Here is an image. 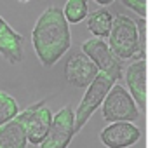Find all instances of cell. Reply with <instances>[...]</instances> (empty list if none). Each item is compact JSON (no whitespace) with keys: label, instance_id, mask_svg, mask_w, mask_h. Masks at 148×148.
<instances>
[{"label":"cell","instance_id":"14","mask_svg":"<svg viewBox=\"0 0 148 148\" xmlns=\"http://www.w3.org/2000/svg\"><path fill=\"white\" fill-rule=\"evenodd\" d=\"M18 115H19V106L16 99L9 92L0 91V125L14 120Z\"/></svg>","mask_w":148,"mask_h":148},{"label":"cell","instance_id":"12","mask_svg":"<svg viewBox=\"0 0 148 148\" xmlns=\"http://www.w3.org/2000/svg\"><path fill=\"white\" fill-rule=\"evenodd\" d=\"M26 145L28 136L18 119L0 125V148H26Z\"/></svg>","mask_w":148,"mask_h":148},{"label":"cell","instance_id":"7","mask_svg":"<svg viewBox=\"0 0 148 148\" xmlns=\"http://www.w3.org/2000/svg\"><path fill=\"white\" fill-rule=\"evenodd\" d=\"M82 52L96 64V68L101 73L110 75L112 79H115V82L122 77L120 63L113 56L108 42H105L103 38H89V40H86L82 44Z\"/></svg>","mask_w":148,"mask_h":148},{"label":"cell","instance_id":"1","mask_svg":"<svg viewBox=\"0 0 148 148\" xmlns=\"http://www.w3.org/2000/svg\"><path fill=\"white\" fill-rule=\"evenodd\" d=\"M33 49L44 66H54L71 45V35L63 9L47 7L37 19L32 32Z\"/></svg>","mask_w":148,"mask_h":148},{"label":"cell","instance_id":"4","mask_svg":"<svg viewBox=\"0 0 148 148\" xmlns=\"http://www.w3.org/2000/svg\"><path fill=\"white\" fill-rule=\"evenodd\" d=\"M103 119L108 122H136L139 119V108L136 101L132 99L131 92L122 87L120 84H115L105 103H103Z\"/></svg>","mask_w":148,"mask_h":148},{"label":"cell","instance_id":"11","mask_svg":"<svg viewBox=\"0 0 148 148\" xmlns=\"http://www.w3.org/2000/svg\"><path fill=\"white\" fill-rule=\"evenodd\" d=\"M23 37L9 26L0 16V54H2L9 63L18 64L23 61Z\"/></svg>","mask_w":148,"mask_h":148},{"label":"cell","instance_id":"10","mask_svg":"<svg viewBox=\"0 0 148 148\" xmlns=\"http://www.w3.org/2000/svg\"><path fill=\"white\" fill-rule=\"evenodd\" d=\"M125 82L138 108L143 110L146 105V59L145 58L129 64L125 71Z\"/></svg>","mask_w":148,"mask_h":148},{"label":"cell","instance_id":"15","mask_svg":"<svg viewBox=\"0 0 148 148\" xmlns=\"http://www.w3.org/2000/svg\"><path fill=\"white\" fill-rule=\"evenodd\" d=\"M63 14L66 18L68 23H80L82 19H86L87 14V2L86 0H70L66 2Z\"/></svg>","mask_w":148,"mask_h":148},{"label":"cell","instance_id":"5","mask_svg":"<svg viewBox=\"0 0 148 148\" xmlns=\"http://www.w3.org/2000/svg\"><path fill=\"white\" fill-rule=\"evenodd\" d=\"M26 131L28 136V143L32 145H42L44 139L49 134V129L52 125V113L45 103V99L33 103L32 106H28L25 112H19V115L16 117Z\"/></svg>","mask_w":148,"mask_h":148},{"label":"cell","instance_id":"9","mask_svg":"<svg viewBox=\"0 0 148 148\" xmlns=\"http://www.w3.org/2000/svg\"><path fill=\"white\" fill-rule=\"evenodd\" d=\"M98 73L99 70L84 52L73 54L66 63V80L75 87H89Z\"/></svg>","mask_w":148,"mask_h":148},{"label":"cell","instance_id":"16","mask_svg":"<svg viewBox=\"0 0 148 148\" xmlns=\"http://www.w3.org/2000/svg\"><path fill=\"white\" fill-rule=\"evenodd\" d=\"M125 7L132 9V11H138L141 16H145V9H146V4L145 2H124Z\"/></svg>","mask_w":148,"mask_h":148},{"label":"cell","instance_id":"13","mask_svg":"<svg viewBox=\"0 0 148 148\" xmlns=\"http://www.w3.org/2000/svg\"><path fill=\"white\" fill-rule=\"evenodd\" d=\"M113 26V16L106 9H98L87 16V30L94 35V38H106L110 37Z\"/></svg>","mask_w":148,"mask_h":148},{"label":"cell","instance_id":"6","mask_svg":"<svg viewBox=\"0 0 148 148\" xmlns=\"http://www.w3.org/2000/svg\"><path fill=\"white\" fill-rule=\"evenodd\" d=\"M75 134V112L70 105H66L54 115L49 134L40 148H68Z\"/></svg>","mask_w":148,"mask_h":148},{"label":"cell","instance_id":"8","mask_svg":"<svg viewBox=\"0 0 148 148\" xmlns=\"http://www.w3.org/2000/svg\"><path fill=\"white\" fill-rule=\"evenodd\" d=\"M99 139L106 148H129L141 139V131L134 122H113L99 132Z\"/></svg>","mask_w":148,"mask_h":148},{"label":"cell","instance_id":"2","mask_svg":"<svg viewBox=\"0 0 148 148\" xmlns=\"http://www.w3.org/2000/svg\"><path fill=\"white\" fill-rule=\"evenodd\" d=\"M108 45L117 59H131L139 51V32L134 19L119 14L113 18V26L108 37Z\"/></svg>","mask_w":148,"mask_h":148},{"label":"cell","instance_id":"3","mask_svg":"<svg viewBox=\"0 0 148 148\" xmlns=\"http://www.w3.org/2000/svg\"><path fill=\"white\" fill-rule=\"evenodd\" d=\"M115 86V79H112L106 73H98V77L92 80V84L87 87L77 112H75V132H80L82 127L87 124L91 115L98 110L99 105L105 103L110 89Z\"/></svg>","mask_w":148,"mask_h":148}]
</instances>
